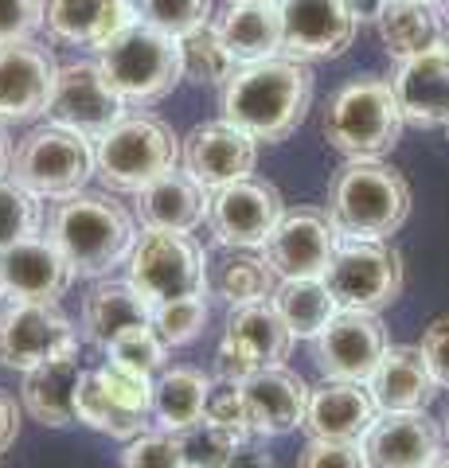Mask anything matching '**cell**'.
Segmentation results:
<instances>
[{
	"mask_svg": "<svg viewBox=\"0 0 449 468\" xmlns=\"http://www.w3.org/2000/svg\"><path fill=\"white\" fill-rule=\"evenodd\" d=\"M223 122L239 125L258 144H278L305 122L313 106V70L301 58L273 55L262 63H242L223 82Z\"/></svg>",
	"mask_w": 449,
	"mask_h": 468,
	"instance_id": "obj_1",
	"label": "cell"
},
{
	"mask_svg": "<svg viewBox=\"0 0 449 468\" xmlns=\"http://www.w3.org/2000/svg\"><path fill=\"white\" fill-rule=\"evenodd\" d=\"M48 234L79 277H110L129 261V250L137 242V223L113 196L82 187L51 207Z\"/></svg>",
	"mask_w": 449,
	"mask_h": 468,
	"instance_id": "obj_2",
	"label": "cell"
},
{
	"mask_svg": "<svg viewBox=\"0 0 449 468\" xmlns=\"http://www.w3.org/2000/svg\"><path fill=\"white\" fill-rule=\"evenodd\" d=\"M328 218L352 242H387L411 218V184L383 160H347L328 184Z\"/></svg>",
	"mask_w": 449,
	"mask_h": 468,
	"instance_id": "obj_3",
	"label": "cell"
},
{
	"mask_svg": "<svg viewBox=\"0 0 449 468\" xmlns=\"http://www.w3.org/2000/svg\"><path fill=\"white\" fill-rule=\"evenodd\" d=\"M407 117L399 110L395 86L387 79H352L328 98L325 141L347 160H383L402 137Z\"/></svg>",
	"mask_w": 449,
	"mask_h": 468,
	"instance_id": "obj_4",
	"label": "cell"
},
{
	"mask_svg": "<svg viewBox=\"0 0 449 468\" xmlns=\"http://www.w3.org/2000/svg\"><path fill=\"white\" fill-rule=\"evenodd\" d=\"M98 67L110 86L125 98V106H153L168 98L184 79L180 39L165 36L161 27L134 20L110 43L98 48Z\"/></svg>",
	"mask_w": 449,
	"mask_h": 468,
	"instance_id": "obj_5",
	"label": "cell"
},
{
	"mask_svg": "<svg viewBox=\"0 0 449 468\" xmlns=\"http://www.w3.org/2000/svg\"><path fill=\"white\" fill-rule=\"evenodd\" d=\"M98 180L110 192H141L180 165V137L149 113H125L118 125L94 141Z\"/></svg>",
	"mask_w": 449,
	"mask_h": 468,
	"instance_id": "obj_6",
	"label": "cell"
},
{
	"mask_svg": "<svg viewBox=\"0 0 449 468\" xmlns=\"http://www.w3.org/2000/svg\"><path fill=\"white\" fill-rule=\"evenodd\" d=\"M208 266L211 261L204 254V246H199L192 234L144 227L137 234L134 250H129L125 282L156 309V304L208 292Z\"/></svg>",
	"mask_w": 449,
	"mask_h": 468,
	"instance_id": "obj_7",
	"label": "cell"
},
{
	"mask_svg": "<svg viewBox=\"0 0 449 468\" xmlns=\"http://www.w3.org/2000/svg\"><path fill=\"white\" fill-rule=\"evenodd\" d=\"M98 172L94 141L67 125H39L32 129L12 156V180L24 184L39 199H67L86 187Z\"/></svg>",
	"mask_w": 449,
	"mask_h": 468,
	"instance_id": "obj_8",
	"label": "cell"
},
{
	"mask_svg": "<svg viewBox=\"0 0 449 468\" xmlns=\"http://www.w3.org/2000/svg\"><path fill=\"white\" fill-rule=\"evenodd\" d=\"M325 285L340 309L380 313L387 304H395L402 292V254L387 242L344 239L332 266L325 270Z\"/></svg>",
	"mask_w": 449,
	"mask_h": 468,
	"instance_id": "obj_9",
	"label": "cell"
},
{
	"mask_svg": "<svg viewBox=\"0 0 449 468\" xmlns=\"http://www.w3.org/2000/svg\"><path fill=\"white\" fill-rule=\"evenodd\" d=\"M153 418V378L134 375L125 367H106L86 371L82 390H79V421L118 441H134L144 433Z\"/></svg>",
	"mask_w": 449,
	"mask_h": 468,
	"instance_id": "obj_10",
	"label": "cell"
},
{
	"mask_svg": "<svg viewBox=\"0 0 449 468\" xmlns=\"http://www.w3.org/2000/svg\"><path fill=\"white\" fill-rule=\"evenodd\" d=\"M70 351H79V332L59 304L12 301L0 313V367L32 371Z\"/></svg>",
	"mask_w": 449,
	"mask_h": 468,
	"instance_id": "obj_11",
	"label": "cell"
},
{
	"mask_svg": "<svg viewBox=\"0 0 449 468\" xmlns=\"http://www.w3.org/2000/svg\"><path fill=\"white\" fill-rule=\"evenodd\" d=\"M344 242V234L321 207H294L278 218L262 246V258L282 282H297V277H325Z\"/></svg>",
	"mask_w": 449,
	"mask_h": 468,
	"instance_id": "obj_12",
	"label": "cell"
},
{
	"mask_svg": "<svg viewBox=\"0 0 449 468\" xmlns=\"http://www.w3.org/2000/svg\"><path fill=\"white\" fill-rule=\"evenodd\" d=\"M125 98L113 90L110 79L102 75L98 58H79V63L59 67V79H55V94L48 117L55 125H67L75 133H86L91 141H98L125 117Z\"/></svg>",
	"mask_w": 449,
	"mask_h": 468,
	"instance_id": "obj_13",
	"label": "cell"
},
{
	"mask_svg": "<svg viewBox=\"0 0 449 468\" xmlns=\"http://www.w3.org/2000/svg\"><path fill=\"white\" fill-rule=\"evenodd\" d=\"M282 215H285V203L278 187L246 176L239 184L211 192L208 227L215 234V242L227 246V250H258V246H266L270 230L278 227Z\"/></svg>",
	"mask_w": 449,
	"mask_h": 468,
	"instance_id": "obj_14",
	"label": "cell"
},
{
	"mask_svg": "<svg viewBox=\"0 0 449 468\" xmlns=\"http://www.w3.org/2000/svg\"><path fill=\"white\" fill-rule=\"evenodd\" d=\"M282 55L289 58H337L352 48L359 12L352 0H282Z\"/></svg>",
	"mask_w": 449,
	"mask_h": 468,
	"instance_id": "obj_15",
	"label": "cell"
},
{
	"mask_svg": "<svg viewBox=\"0 0 449 468\" xmlns=\"http://www.w3.org/2000/svg\"><path fill=\"white\" fill-rule=\"evenodd\" d=\"M387 328L380 313H352L340 309L328 320V328L313 340L316 367L325 378H344V383H368L387 351Z\"/></svg>",
	"mask_w": 449,
	"mask_h": 468,
	"instance_id": "obj_16",
	"label": "cell"
},
{
	"mask_svg": "<svg viewBox=\"0 0 449 468\" xmlns=\"http://www.w3.org/2000/svg\"><path fill=\"white\" fill-rule=\"evenodd\" d=\"M180 165L199 187L219 192L227 184H239L258 165V141L242 133L230 122H204L180 141Z\"/></svg>",
	"mask_w": 449,
	"mask_h": 468,
	"instance_id": "obj_17",
	"label": "cell"
},
{
	"mask_svg": "<svg viewBox=\"0 0 449 468\" xmlns=\"http://www.w3.org/2000/svg\"><path fill=\"white\" fill-rule=\"evenodd\" d=\"M55 79H59V63L51 48L36 39L0 48V125L36 122L39 113H48Z\"/></svg>",
	"mask_w": 449,
	"mask_h": 468,
	"instance_id": "obj_18",
	"label": "cell"
},
{
	"mask_svg": "<svg viewBox=\"0 0 449 468\" xmlns=\"http://www.w3.org/2000/svg\"><path fill=\"white\" fill-rule=\"evenodd\" d=\"M0 270H5V292L12 301H39V304H59L67 297L70 282H75V266L67 254L51 242V234H32L0 254Z\"/></svg>",
	"mask_w": 449,
	"mask_h": 468,
	"instance_id": "obj_19",
	"label": "cell"
},
{
	"mask_svg": "<svg viewBox=\"0 0 449 468\" xmlns=\"http://www.w3.org/2000/svg\"><path fill=\"white\" fill-rule=\"evenodd\" d=\"M380 406H375L368 383H344V378H325L309 390L305 421L301 430L309 441H364V433L375 426Z\"/></svg>",
	"mask_w": 449,
	"mask_h": 468,
	"instance_id": "obj_20",
	"label": "cell"
},
{
	"mask_svg": "<svg viewBox=\"0 0 449 468\" xmlns=\"http://www.w3.org/2000/svg\"><path fill=\"white\" fill-rule=\"evenodd\" d=\"M359 449L368 468H426L442 452V430L426 410L380 414Z\"/></svg>",
	"mask_w": 449,
	"mask_h": 468,
	"instance_id": "obj_21",
	"label": "cell"
},
{
	"mask_svg": "<svg viewBox=\"0 0 449 468\" xmlns=\"http://www.w3.org/2000/svg\"><path fill=\"white\" fill-rule=\"evenodd\" d=\"M309 383L297 371L282 367H262L242 383L246 414H251V430L258 437H282L289 430H297L305 421L309 406Z\"/></svg>",
	"mask_w": 449,
	"mask_h": 468,
	"instance_id": "obj_22",
	"label": "cell"
},
{
	"mask_svg": "<svg viewBox=\"0 0 449 468\" xmlns=\"http://www.w3.org/2000/svg\"><path fill=\"white\" fill-rule=\"evenodd\" d=\"M368 390L380 406V414H407V410H426L433 402L438 378H433L422 347L390 344L375 375L368 378Z\"/></svg>",
	"mask_w": 449,
	"mask_h": 468,
	"instance_id": "obj_23",
	"label": "cell"
},
{
	"mask_svg": "<svg viewBox=\"0 0 449 468\" xmlns=\"http://www.w3.org/2000/svg\"><path fill=\"white\" fill-rule=\"evenodd\" d=\"M82 363H79V351L59 359H48L39 367L24 371V383H20V402L24 410L32 414L39 426H51V430H63V426H75L79 421V390H82Z\"/></svg>",
	"mask_w": 449,
	"mask_h": 468,
	"instance_id": "obj_24",
	"label": "cell"
},
{
	"mask_svg": "<svg viewBox=\"0 0 449 468\" xmlns=\"http://www.w3.org/2000/svg\"><path fill=\"white\" fill-rule=\"evenodd\" d=\"M390 86H395V98L407 125H418V129L445 125L449 122V48L399 63V75L390 79Z\"/></svg>",
	"mask_w": 449,
	"mask_h": 468,
	"instance_id": "obj_25",
	"label": "cell"
},
{
	"mask_svg": "<svg viewBox=\"0 0 449 468\" xmlns=\"http://www.w3.org/2000/svg\"><path fill=\"white\" fill-rule=\"evenodd\" d=\"M134 207H137L141 227L192 234L208 218L211 192L208 187H199L184 168H172V172L161 176V180L141 187V192L134 196Z\"/></svg>",
	"mask_w": 449,
	"mask_h": 468,
	"instance_id": "obj_26",
	"label": "cell"
},
{
	"mask_svg": "<svg viewBox=\"0 0 449 468\" xmlns=\"http://www.w3.org/2000/svg\"><path fill=\"white\" fill-rule=\"evenodd\" d=\"M134 20L141 16L129 0H48L43 5V27L55 39L79 43V48H102Z\"/></svg>",
	"mask_w": 449,
	"mask_h": 468,
	"instance_id": "obj_27",
	"label": "cell"
},
{
	"mask_svg": "<svg viewBox=\"0 0 449 468\" xmlns=\"http://www.w3.org/2000/svg\"><path fill=\"white\" fill-rule=\"evenodd\" d=\"M375 32H380L387 55L399 58V63L445 48V24L438 8L422 5V0H380Z\"/></svg>",
	"mask_w": 449,
	"mask_h": 468,
	"instance_id": "obj_28",
	"label": "cell"
},
{
	"mask_svg": "<svg viewBox=\"0 0 449 468\" xmlns=\"http://www.w3.org/2000/svg\"><path fill=\"white\" fill-rule=\"evenodd\" d=\"M215 32L223 36L227 51L242 63H262L282 55V5H258V0H230L215 20Z\"/></svg>",
	"mask_w": 449,
	"mask_h": 468,
	"instance_id": "obj_29",
	"label": "cell"
},
{
	"mask_svg": "<svg viewBox=\"0 0 449 468\" xmlns=\"http://www.w3.org/2000/svg\"><path fill=\"white\" fill-rule=\"evenodd\" d=\"M153 324V304L129 282H113L102 277L82 301V335L98 347H110L122 332Z\"/></svg>",
	"mask_w": 449,
	"mask_h": 468,
	"instance_id": "obj_30",
	"label": "cell"
},
{
	"mask_svg": "<svg viewBox=\"0 0 449 468\" xmlns=\"http://www.w3.org/2000/svg\"><path fill=\"white\" fill-rule=\"evenodd\" d=\"M223 340L239 344L258 367H282L289 347H294V332L285 328V320L273 309V301H258V304L230 309Z\"/></svg>",
	"mask_w": 449,
	"mask_h": 468,
	"instance_id": "obj_31",
	"label": "cell"
},
{
	"mask_svg": "<svg viewBox=\"0 0 449 468\" xmlns=\"http://www.w3.org/2000/svg\"><path fill=\"white\" fill-rule=\"evenodd\" d=\"M211 378L196 367H172L153 378V418L168 433H180L208 414Z\"/></svg>",
	"mask_w": 449,
	"mask_h": 468,
	"instance_id": "obj_32",
	"label": "cell"
},
{
	"mask_svg": "<svg viewBox=\"0 0 449 468\" xmlns=\"http://www.w3.org/2000/svg\"><path fill=\"white\" fill-rule=\"evenodd\" d=\"M278 285H282V277L270 270V261L251 250H230L215 266H208V289L219 301H227L230 309L270 301L278 292Z\"/></svg>",
	"mask_w": 449,
	"mask_h": 468,
	"instance_id": "obj_33",
	"label": "cell"
},
{
	"mask_svg": "<svg viewBox=\"0 0 449 468\" xmlns=\"http://www.w3.org/2000/svg\"><path fill=\"white\" fill-rule=\"evenodd\" d=\"M273 309L282 313L285 328L294 332V340H316L328 320L340 313L337 297L328 292L325 277H297V282H282L273 292Z\"/></svg>",
	"mask_w": 449,
	"mask_h": 468,
	"instance_id": "obj_34",
	"label": "cell"
},
{
	"mask_svg": "<svg viewBox=\"0 0 449 468\" xmlns=\"http://www.w3.org/2000/svg\"><path fill=\"white\" fill-rule=\"evenodd\" d=\"M180 55H184V79H192V82L223 86L239 70V58L227 51V43L219 32H215V24L196 27L192 36H184Z\"/></svg>",
	"mask_w": 449,
	"mask_h": 468,
	"instance_id": "obj_35",
	"label": "cell"
},
{
	"mask_svg": "<svg viewBox=\"0 0 449 468\" xmlns=\"http://www.w3.org/2000/svg\"><path fill=\"white\" fill-rule=\"evenodd\" d=\"M39 227H43L39 196H32L24 184L5 176V180H0V254H5L8 246L39 234Z\"/></svg>",
	"mask_w": 449,
	"mask_h": 468,
	"instance_id": "obj_36",
	"label": "cell"
},
{
	"mask_svg": "<svg viewBox=\"0 0 449 468\" xmlns=\"http://www.w3.org/2000/svg\"><path fill=\"white\" fill-rule=\"evenodd\" d=\"M106 356L113 367H125V371H134V375H144V378H153L156 371L165 367V356H168V344L156 335L153 324H141V328H129L122 332L118 340H113L106 347Z\"/></svg>",
	"mask_w": 449,
	"mask_h": 468,
	"instance_id": "obj_37",
	"label": "cell"
},
{
	"mask_svg": "<svg viewBox=\"0 0 449 468\" xmlns=\"http://www.w3.org/2000/svg\"><path fill=\"white\" fill-rule=\"evenodd\" d=\"M176 441H180V452H184V468H223L230 457H235V449L246 445V441L230 437L227 430H219L208 418L180 430Z\"/></svg>",
	"mask_w": 449,
	"mask_h": 468,
	"instance_id": "obj_38",
	"label": "cell"
},
{
	"mask_svg": "<svg viewBox=\"0 0 449 468\" xmlns=\"http://www.w3.org/2000/svg\"><path fill=\"white\" fill-rule=\"evenodd\" d=\"M137 16L172 39H184L211 24V0H137Z\"/></svg>",
	"mask_w": 449,
	"mask_h": 468,
	"instance_id": "obj_39",
	"label": "cell"
},
{
	"mask_svg": "<svg viewBox=\"0 0 449 468\" xmlns=\"http://www.w3.org/2000/svg\"><path fill=\"white\" fill-rule=\"evenodd\" d=\"M208 324V301L204 292L199 297H180V301H168V304H156L153 309V328L156 335L168 344V347H184L192 344L199 332Z\"/></svg>",
	"mask_w": 449,
	"mask_h": 468,
	"instance_id": "obj_40",
	"label": "cell"
},
{
	"mask_svg": "<svg viewBox=\"0 0 449 468\" xmlns=\"http://www.w3.org/2000/svg\"><path fill=\"white\" fill-rule=\"evenodd\" d=\"M122 468H184V452H180L176 433H168V430L149 433L144 430L141 437H134V441L125 445Z\"/></svg>",
	"mask_w": 449,
	"mask_h": 468,
	"instance_id": "obj_41",
	"label": "cell"
},
{
	"mask_svg": "<svg viewBox=\"0 0 449 468\" xmlns=\"http://www.w3.org/2000/svg\"><path fill=\"white\" fill-rule=\"evenodd\" d=\"M208 421H215L219 430H227L230 437L246 441L254 430H251V414H246V399H242V387L239 383H211L208 394Z\"/></svg>",
	"mask_w": 449,
	"mask_h": 468,
	"instance_id": "obj_42",
	"label": "cell"
},
{
	"mask_svg": "<svg viewBox=\"0 0 449 468\" xmlns=\"http://www.w3.org/2000/svg\"><path fill=\"white\" fill-rule=\"evenodd\" d=\"M43 5L48 0H0V48L32 39L43 27Z\"/></svg>",
	"mask_w": 449,
	"mask_h": 468,
	"instance_id": "obj_43",
	"label": "cell"
},
{
	"mask_svg": "<svg viewBox=\"0 0 449 468\" xmlns=\"http://www.w3.org/2000/svg\"><path fill=\"white\" fill-rule=\"evenodd\" d=\"M297 468H368V461L356 441H309L301 449Z\"/></svg>",
	"mask_w": 449,
	"mask_h": 468,
	"instance_id": "obj_44",
	"label": "cell"
},
{
	"mask_svg": "<svg viewBox=\"0 0 449 468\" xmlns=\"http://www.w3.org/2000/svg\"><path fill=\"white\" fill-rule=\"evenodd\" d=\"M418 347H422V356L430 363L433 378H438V387H449V316L430 320Z\"/></svg>",
	"mask_w": 449,
	"mask_h": 468,
	"instance_id": "obj_45",
	"label": "cell"
},
{
	"mask_svg": "<svg viewBox=\"0 0 449 468\" xmlns=\"http://www.w3.org/2000/svg\"><path fill=\"white\" fill-rule=\"evenodd\" d=\"M262 367L246 356V351L239 347V344H230V340H223L219 344V351H215V375H219V383H246L251 375H258Z\"/></svg>",
	"mask_w": 449,
	"mask_h": 468,
	"instance_id": "obj_46",
	"label": "cell"
},
{
	"mask_svg": "<svg viewBox=\"0 0 449 468\" xmlns=\"http://www.w3.org/2000/svg\"><path fill=\"white\" fill-rule=\"evenodd\" d=\"M20 437V402L8 390H0V452H8Z\"/></svg>",
	"mask_w": 449,
	"mask_h": 468,
	"instance_id": "obj_47",
	"label": "cell"
},
{
	"mask_svg": "<svg viewBox=\"0 0 449 468\" xmlns=\"http://www.w3.org/2000/svg\"><path fill=\"white\" fill-rule=\"evenodd\" d=\"M223 468H273V457H270V452H262L258 445H239L235 457H230Z\"/></svg>",
	"mask_w": 449,
	"mask_h": 468,
	"instance_id": "obj_48",
	"label": "cell"
},
{
	"mask_svg": "<svg viewBox=\"0 0 449 468\" xmlns=\"http://www.w3.org/2000/svg\"><path fill=\"white\" fill-rule=\"evenodd\" d=\"M12 156H16V149H12L5 125H0V180H5V176H12Z\"/></svg>",
	"mask_w": 449,
	"mask_h": 468,
	"instance_id": "obj_49",
	"label": "cell"
},
{
	"mask_svg": "<svg viewBox=\"0 0 449 468\" xmlns=\"http://www.w3.org/2000/svg\"><path fill=\"white\" fill-rule=\"evenodd\" d=\"M426 468H449V452H438V457H433Z\"/></svg>",
	"mask_w": 449,
	"mask_h": 468,
	"instance_id": "obj_50",
	"label": "cell"
},
{
	"mask_svg": "<svg viewBox=\"0 0 449 468\" xmlns=\"http://www.w3.org/2000/svg\"><path fill=\"white\" fill-rule=\"evenodd\" d=\"M8 297V292H5V270H0V301H5Z\"/></svg>",
	"mask_w": 449,
	"mask_h": 468,
	"instance_id": "obj_51",
	"label": "cell"
},
{
	"mask_svg": "<svg viewBox=\"0 0 449 468\" xmlns=\"http://www.w3.org/2000/svg\"><path fill=\"white\" fill-rule=\"evenodd\" d=\"M438 5H442V12H445V16H449V0H438Z\"/></svg>",
	"mask_w": 449,
	"mask_h": 468,
	"instance_id": "obj_52",
	"label": "cell"
},
{
	"mask_svg": "<svg viewBox=\"0 0 449 468\" xmlns=\"http://www.w3.org/2000/svg\"><path fill=\"white\" fill-rule=\"evenodd\" d=\"M258 5H282V0H258Z\"/></svg>",
	"mask_w": 449,
	"mask_h": 468,
	"instance_id": "obj_53",
	"label": "cell"
},
{
	"mask_svg": "<svg viewBox=\"0 0 449 468\" xmlns=\"http://www.w3.org/2000/svg\"><path fill=\"white\" fill-rule=\"evenodd\" d=\"M422 5H438V0H422Z\"/></svg>",
	"mask_w": 449,
	"mask_h": 468,
	"instance_id": "obj_54",
	"label": "cell"
},
{
	"mask_svg": "<svg viewBox=\"0 0 449 468\" xmlns=\"http://www.w3.org/2000/svg\"><path fill=\"white\" fill-rule=\"evenodd\" d=\"M442 129H445V137H449V122H445V125H442Z\"/></svg>",
	"mask_w": 449,
	"mask_h": 468,
	"instance_id": "obj_55",
	"label": "cell"
},
{
	"mask_svg": "<svg viewBox=\"0 0 449 468\" xmlns=\"http://www.w3.org/2000/svg\"><path fill=\"white\" fill-rule=\"evenodd\" d=\"M445 441H449V426H445Z\"/></svg>",
	"mask_w": 449,
	"mask_h": 468,
	"instance_id": "obj_56",
	"label": "cell"
},
{
	"mask_svg": "<svg viewBox=\"0 0 449 468\" xmlns=\"http://www.w3.org/2000/svg\"><path fill=\"white\" fill-rule=\"evenodd\" d=\"M445 48H449V43H445Z\"/></svg>",
	"mask_w": 449,
	"mask_h": 468,
	"instance_id": "obj_57",
	"label": "cell"
}]
</instances>
